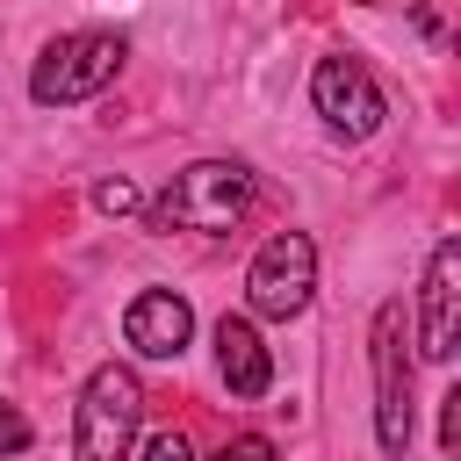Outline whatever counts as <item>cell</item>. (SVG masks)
I'll return each instance as SVG.
<instances>
[{
    "instance_id": "ba28073f",
    "label": "cell",
    "mask_w": 461,
    "mask_h": 461,
    "mask_svg": "<svg viewBox=\"0 0 461 461\" xmlns=\"http://www.w3.org/2000/svg\"><path fill=\"white\" fill-rule=\"evenodd\" d=\"M122 339H130L144 360H180V346L194 339V310H187V295H173V288H144V295L122 310Z\"/></svg>"
},
{
    "instance_id": "277c9868",
    "label": "cell",
    "mask_w": 461,
    "mask_h": 461,
    "mask_svg": "<svg viewBox=\"0 0 461 461\" xmlns=\"http://www.w3.org/2000/svg\"><path fill=\"white\" fill-rule=\"evenodd\" d=\"M310 288H317V245H310L303 230H281V238H267V245L252 252V274H245L252 317L288 324V317L310 310Z\"/></svg>"
},
{
    "instance_id": "9c48e42d",
    "label": "cell",
    "mask_w": 461,
    "mask_h": 461,
    "mask_svg": "<svg viewBox=\"0 0 461 461\" xmlns=\"http://www.w3.org/2000/svg\"><path fill=\"white\" fill-rule=\"evenodd\" d=\"M216 375L230 396H267L274 389V353L252 331V317H223L216 324Z\"/></svg>"
},
{
    "instance_id": "5b68a950",
    "label": "cell",
    "mask_w": 461,
    "mask_h": 461,
    "mask_svg": "<svg viewBox=\"0 0 461 461\" xmlns=\"http://www.w3.org/2000/svg\"><path fill=\"white\" fill-rule=\"evenodd\" d=\"M375 439L382 454H403L411 447V353H403V303H382L375 310Z\"/></svg>"
},
{
    "instance_id": "8fae6325",
    "label": "cell",
    "mask_w": 461,
    "mask_h": 461,
    "mask_svg": "<svg viewBox=\"0 0 461 461\" xmlns=\"http://www.w3.org/2000/svg\"><path fill=\"white\" fill-rule=\"evenodd\" d=\"M137 461H194V447H187V432H151Z\"/></svg>"
},
{
    "instance_id": "30bf717a",
    "label": "cell",
    "mask_w": 461,
    "mask_h": 461,
    "mask_svg": "<svg viewBox=\"0 0 461 461\" xmlns=\"http://www.w3.org/2000/svg\"><path fill=\"white\" fill-rule=\"evenodd\" d=\"M94 209H101V216H137V209H144V194H137V180L108 173V180L94 187Z\"/></svg>"
},
{
    "instance_id": "52a82bcc",
    "label": "cell",
    "mask_w": 461,
    "mask_h": 461,
    "mask_svg": "<svg viewBox=\"0 0 461 461\" xmlns=\"http://www.w3.org/2000/svg\"><path fill=\"white\" fill-rule=\"evenodd\" d=\"M310 101H317V115L339 130V137H375L382 130V86L367 79V65L360 58H317V72H310Z\"/></svg>"
},
{
    "instance_id": "6da1fadb",
    "label": "cell",
    "mask_w": 461,
    "mask_h": 461,
    "mask_svg": "<svg viewBox=\"0 0 461 461\" xmlns=\"http://www.w3.org/2000/svg\"><path fill=\"white\" fill-rule=\"evenodd\" d=\"M252 166H238V158H194L187 173H173V187L144 209V223L151 230H209V238H223V230H238L245 223V209H252Z\"/></svg>"
},
{
    "instance_id": "4fadbf2b",
    "label": "cell",
    "mask_w": 461,
    "mask_h": 461,
    "mask_svg": "<svg viewBox=\"0 0 461 461\" xmlns=\"http://www.w3.org/2000/svg\"><path fill=\"white\" fill-rule=\"evenodd\" d=\"M29 439H36V432H29V418H22L14 403H0V454H22Z\"/></svg>"
},
{
    "instance_id": "3957f363",
    "label": "cell",
    "mask_w": 461,
    "mask_h": 461,
    "mask_svg": "<svg viewBox=\"0 0 461 461\" xmlns=\"http://www.w3.org/2000/svg\"><path fill=\"white\" fill-rule=\"evenodd\" d=\"M144 425V382L130 367H94L79 389V418H72V454L79 461H122L130 439Z\"/></svg>"
},
{
    "instance_id": "8992f818",
    "label": "cell",
    "mask_w": 461,
    "mask_h": 461,
    "mask_svg": "<svg viewBox=\"0 0 461 461\" xmlns=\"http://www.w3.org/2000/svg\"><path fill=\"white\" fill-rule=\"evenodd\" d=\"M418 353L425 360H454L461 353V238H439L425 259V288H418Z\"/></svg>"
},
{
    "instance_id": "7a4b0ae2",
    "label": "cell",
    "mask_w": 461,
    "mask_h": 461,
    "mask_svg": "<svg viewBox=\"0 0 461 461\" xmlns=\"http://www.w3.org/2000/svg\"><path fill=\"white\" fill-rule=\"evenodd\" d=\"M130 43L115 29H72L58 43H43L36 72H29V101L36 108H72V101H94L101 86H115Z\"/></svg>"
},
{
    "instance_id": "7c38bea8",
    "label": "cell",
    "mask_w": 461,
    "mask_h": 461,
    "mask_svg": "<svg viewBox=\"0 0 461 461\" xmlns=\"http://www.w3.org/2000/svg\"><path fill=\"white\" fill-rule=\"evenodd\" d=\"M439 454H461V389H447L439 403Z\"/></svg>"
},
{
    "instance_id": "5bb4252c",
    "label": "cell",
    "mask_w": 461,
    "mask_h": 461,
    "mask_svg": "<svg viewBox=\"0 0 461 461\" xmlns=\"http://www.w3.org/2000/svg\"><path fill=\"white\" fill-rule=\"evenodd\" d=\"M216 461H274V439H259V432H238Z\"/></svg>"
}]
</instances>
